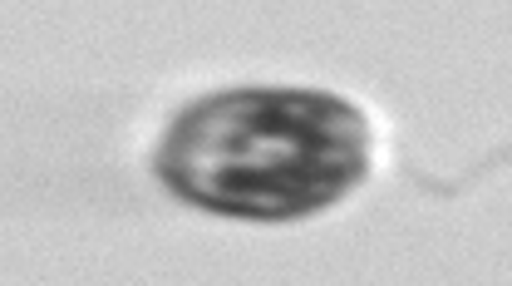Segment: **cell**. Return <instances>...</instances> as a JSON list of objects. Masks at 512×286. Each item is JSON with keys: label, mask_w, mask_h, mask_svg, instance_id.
Masks as SVG:
<instances>
[{"label": "cell", "mask_w": 512, "mask_h": 286, "mask_svg": "<svg viewBox=\"0 0 512 286\" xmlns=\"http://www.w3.org/2000/svg\"><path fill=\"white\" fill-rule=\"evenodd\" d=\"M370 119L320 89H222L183 109L158 148L173 198L237 222H296L370 178Z\"/></svg>", "instance_id": "cell-1"}]
</instances>
